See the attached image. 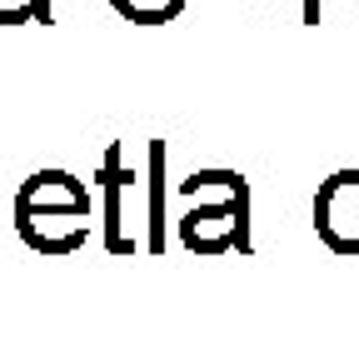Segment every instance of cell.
Segmentation results:
<instances>
[{
	"label": "cell",
	"instance_id": "cell-1",
	"mask_svg": "<svg viewBox=\"0 0 359 339\" xmlns=\"http://www.w3.org/2000/svg\"><path fill=\"white\" fill-rule=\"evenodd\" d=\"M180 244L190 254H250L255 240H250V200L245 205H230V200H190V209L180 215Z\"/></svg>",
	"mask_w": 359,
	"mask_h": 339
},
{
	"label": "cell",
	"instance_id": "cell-2",
	"mask_svg": "<svg viewBox=\"0 0 359 339\" xmlns=\"http://www.w3.org/2000/svg\"><path fill=\"white\" fill-rule=\"evenodd\" d=\"M314 235L330 254L359 260V170H334L314 190Z\"/></svg>",
	"mask_w": 359,
	"mask_h": 339
},
{
	"label": "cell",
	"instance_id": "cell-3",
	"mask_svg": "<svg viewBox=\"0 0 359 339\" xmlns=\"http://www.w3.org/2000/svg\"><path fill=\"white\" fill-rule=\"evenodd\" d=\"M11 215H80V220H90V190L70 170H35L30 180H20Z\"/></svg>",
	"mask_w": 359,
	"mask_h": 339
},
{
	"label": "cell",
	"instance_id": "cell-4",
	"mask_svg": "<svg viewBox=\"0 0 359 339\" xmlns=\"http://www.w3.org/2000/svg\"><path fill=\"white\" fill-rule=\"evenodd\" d=\"M135 185V175H130V170H125V160H120V145H110L105 150V160H100V205H105V249L115 254V260H120V254H140L145 244L140 240H135L125 225V190Z\"/></svg>",
	"mask_w": 359,
	"mask_h": 339
},
{
	"label": "cell",
	"instance_id": "cell-5",
	"mask_svg": "<svg viewBox=\"0 0 359 339\" xmlns=\"http://www.w3.org/2000/svg\"><path fill=\"white\" fill-rule=\"evenodd\" d=\"M11 220H15L20 240L45 260H65V254L85 249V240H90V220H80V215H11Z\"/></svg>",
	"mask_w": 359,
	"mask_h": 339
},
{
	"label": "cell",
	"instance_id": "cell-6",
	"mask_svg": "<svg viewBox=\"0 0 359 339\" xmlns=\"http://www.w3.org/2000/svg\"><path fill=\"white\" fill-rule=\"evenodd\" d=\"M145 185H150V209H145V249L165 260V140L145 145Z\"/></svg>",
	"mask_w": 359,
	"mask_h": 339
},
{
	"label": "cell",
	"instance_id": "cell-7",
	"mask_svg": "<svg viewBox=\"0 0 359 339\" xmlns=\"http://www.w3.org/2000/svg\"><path fill=\"white\" fill-rule=\"evenodd\" d=\"M180 195L185 200H230L245 205L250 200V180L240 170H195L190 180H180Z\"/></svg>",
	"mask_w": 359,
	"mask_h": 339
},
{
	"label": "cell",
	"instance_id": "cell-8",
	"mask_svg": "<svg viewBox=\"0 0 359 339\" xmlns=\"http://www.w3.org/2000/svg\"><path fill=\"white\" fill-rule=\"evenodd\" d=\"M185 6H190V0H110V11L125 15L130 25H165V20H175Z\"/></svg>",
	"mask_w": 359,
	"mask_h": 339
},
{
	"label": "cell",
	"instance_id": "cell-9",
	"mask_svg": "<svg viewBox=\"0 0 359 339\" xmlns=\"http://www.w3.org/2000/svg\"><path fill=\"white\" fill-rule=\"evenodd\" d=\"M50 25V0H0V25Z\"/></svg>",
	"mask_w": 359,
	"mask_h": 339
},
{
	"label": "cell",
	"instance_id": "cell-10",
	"mask_svg": "<svg viewBox=\"0 0 359 339\" xmlns=\"http://www.w3.org/2000/svg\"><path fill=\"white\" fill-rule=\"evenodd\" d=\"M259 6H269V0H259ZM299 6H304V25H320V6H325V0H299Z\"/></svg>",
	"mask_w": 359,
	"mask_h": 339
}]
</instances>
